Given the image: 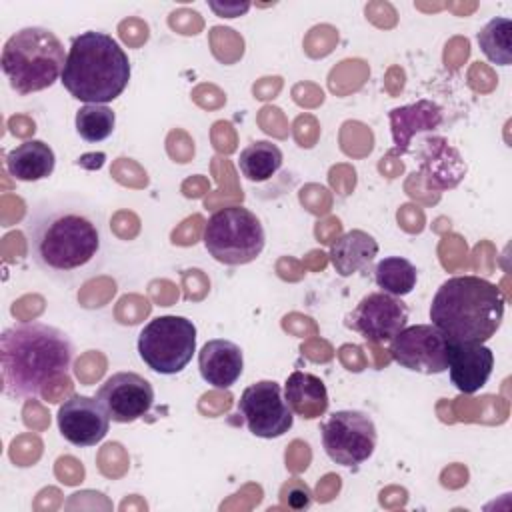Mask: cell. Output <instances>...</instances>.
Here are the masks:
<instances>
[{"label": "cell", "instance_id": "cell-20", "mask_svg": "<svg viewBox=\"0 0 512 512\" xmlns=\"http://www.w3.org/2000/svg\"><path fill=\"white\" fill-rule=\"evenodd\" d=\"M6 172L18 182H38L48 178L56 166L54 150L42 140H24L6 154Z\"/></svg>", "mask_w": 512, "mask_h": 512}, {"label": "cell", "instance_id": "cell-22", "mask_svg": "<svg viewBox=\"0 0 512 512\" xmlns=\"http://www.w3.org/2000/svg\"><path fill=\"white\" fill-rule=\"evenodd\" d=\"M374 280L382 292L402 298L416 288L418 270L408 258L386 256L376 264Z\"/></svg>", "mask_w": 512, "mask_h": 512}, {"label": "cell", "instance_id": "cell-23", "mask_svg": "<svg viewBox=\"0 0 512 512\" xmlns=\"http://www.w3.org/2000/svg\"><path fill=\"white\" fill-rule=\"evenodd\" d=\"M510 32H512V22L500 16L486 22V26L478 32V46L490 62L498 66H508L512 62Z\"/></svg>", "mask_w": 512, "mask_h": 512}, {"label": "cell", "instance_id": "cell-1", "mask_svg": "<svg viewBox=\"0 0 512 512\" xmlns=\"http://www.w3.org/2000/svg\"><path fill=\"white\" fill-rule=\"evenodd\" d=\"M36 268L56 282L92 276L104 260L106 226L102 212L76 198L58 196L34 204L24 226Z\"/></svg>", "mask_w": 512, "mask_h": 512}, {"label": "cell", "instance_id": "cell-16", "mask_svg": "<svg viewBox=\"0 0 512 512\" xmlns=\"http://www.w3.org/2000/svg\"><path fill=\"white\" fill-rule=\"evenodd\" d=\"M390 130L394 140V154H406L410 150V142L420 132H434L442 120V108L432 100H418L414 104L392 108L390 114Z\"/></svg>", "mask_w": 512, "mask_h": 512}, {"label": "cell", "instance_id": "cell-13", "mask_svg": "<svg viewBox=\"0 0 512 512\" xmlns=\"http://www.w3.org/2000/svg\"><path fill=\"white\" fill-rule=\"evenodd\" d=\"M56 422L62 438L78 448L96 446L110 428V416L100 400L84 394L66 398L58 408Z\"/></svg>", "mask_w": 512, "mask_h": 512}, {"label": "cell", "instance_id": "cell-17", "mask_svg": "<svg viewBox=\"0 0 512 512\" xmlns=\"http://www.w3.org/2000/svg\"><path fill=\"white\" fill-rule=\"evenodd\" d=\"M422 144V174L426 186L434 190L454 188L466 174V164L460 152L440 136H430Z\"/></svg>", "mask_w": 512, "mask_h": 512}, {"label": "cell", "instance_id": "cell-26", "mask_svg": "<svg viewBox=\"0 0 512 512\" xmlns=\"http://www.w3.org/2000/svg\"><path fill=\"white\" fill-rule=\"evenodd\" d=\"M210 8H212L218 16L236 18V16L244 14V12L250 8V4H248V2H244V4H240V2H234V4H216V2H210Z\"/></svg>", "mask_w": 512, "mask_h": 512}, {"label": "cell", "instance_id": "cell-24", "mask_svg": "<svg viewBox=\"0 0 512 512\" xmlns=\"http://www.w3.org/2000/svg\"><path fill=\"white\" fill-rule=\"evenodd\" d=\"M74 124L82 140L102 142L112 136L116 126V114L106 104H84L78 108Z\"/></svg>", "mask_w": 512, "mask_h": 512}, {"label": "cell", "instance_id": "cell-21", "mask_svg": "<svg viewBox=\"0 0 512 512\" xmlns=\"http://www.w3.org/2000/svg\"><path fill=\"white\" fill-rule=\"evenodd\" d=\"M282 162V150L270 140H256L248 144L238 156V168L250 182L270 180L282 168Z\"/></svg>", "mask_w": 512, "mask_h": 512}, {"label": "cell", "instance_id": "cell-9", "mask_svg": "<svg viewBox=\"0 0 512 512\" xmlns=\"http://www.w3.org/2000/svg\"><path fill=\"white\" fill-rule=\"evenodd\" d=\"M238 414L248 430L264 440L284 436L294 424V412L284 398V388L274 380H258L244 388L238 400Z\"/></svg>", "mask_w": 512, "mask_h": 512}, {"label": "cell", "instance_id": "cell-8", "mask_svg": "<svg viewBox=\"0 0 512 512\" xmlns=\"http://www.w3.org/2000/svg\"><path fill=\"white\" fill-rule=\"evenodd\" d=\"M326 456L346 468L364 464L376 450L374 420L362 410H336L320 426Z\"/></svg>", "mask_w": 512, "mask_h": 512}, {"label": "cell", "instance_id": "cell-19", "mask_svg": "<svg viewBox=\"0 0 512 512\" xmlns=\"http://www.w3.org/2000/svg\"><path fill=\"white\" fill-rule=\"evenodd\" d=\"M284 398L294 416H300L304 420H316L324 416L330 402L326 384L318 376L302 370H294L286 378Z\"/></svg>", "mask_w": 512, "mask_h": 512}, {"label": "cell", "instance_id": "cell-12", "mask_svg": "<svg viewBox=\"0 0 512 512\" xmlns=\"http://www.w3.org/2000/svg\"><path fill=\"white\" fill-rule=\"evenodd\" d=\"M96 398L112 422L130 424L148 414L154 404V388L136 372H116L100 384Z\"/></svg>", "mask_w": 512, "mask_h": 512}, {"label": "cell", "instance_id": "cell-15", "mask_svg": "<svg viewBox=\"0 0 512 512\" xmlns=\"http://www.w3.org/2000/svg\"><path fill=\"white\" fill-rule=\"evenodd\" d=\"M198 370L204 382L218 390H226L234 386L242 376V348L232 340L212 338L198 352Z\"/></svg>", "mask_w": 512, "mask_h": 512}, {"label": "cell", "instance_id": "cell-3", "mask_svg": "<svg viewBox=\"0 0 512 512\" xmlns=\"http://www.w3.org/2000/svg\"><path fill=\"white\" fill-rule=\"evenodd\" d=\"M504 294L486 278L454 276L440 284L430 304L432 324L448 342L484 344L504 318Z\"/></svg>", "mask_w": 512, "mask_h": 512}, {"label": "cell", "instance_id": "cell-14", "mask_svg": "<svg viewBox=\"0 0 512 512\" xmlns=\"http://www.w3.org/2000/svg\"><path fill=\"white\" fill-rule=\"evenodd\" d=\"M494 368V352L484 344L448 342V374L462 394H474L486 386Z\"/></svg>", "mask_w": 512, "mask_h": 512}, {"label": "cell", "instance_id": "cell-11", "mask_svg": "<svg viewBox=\"0 0 512 512\" xmlns=\"http://www.w3.org/2000/svg\"><path fill=\"white\" fill-rule=\"evenodd\" d=\"M408 316L410 310L400 298L380 290L366 294L356 304L346 316V326L374 344H384L406 328Z\"/></svg>", "mask_w": 512, "mask_h": 512}, {"label": "cell", "instance_id": "cell-18", "mask_svg": "<svg viewBox=\"0 0 512 512\" xmlns=\"http://www.w3.org/2000/svg\"><path fill=\"white\" fill-rule=\"evenodd\" d=\"M328 256L336 274L348 278L374 262L378 256V242L364 230H350L330 244Z\"/></svg>", "mask_w": 512, "mask_h": 512}, {"label": "cell", "instance_id": "cell-2", "mask_svg": "<svg viewBox=\"0 0 512 512\" xmlns=\"http://www.w3.org/2000/svg\"><path fill=\"white\" fill-rule=\"evenodd\" d=\"M74 362L70 336L44 322H20L0 336L2 390L10 398H36Z\"/></svg>", "mask_w": 512, "mask_h": 512}, {"label": "cell", "instance_id": "cell-25", "mask_svg": "<svg viewBox=\"0 0 512 512\" xmlns=\"http://www.w3.org/2000/svg\"><path fill=\"white\" fill-rule=\"evenodd\" d=\"M282 500L292 510H308L314 502V494L306 482H302L300 478H290L282 486Z\"/></svg>", "mask_w": 512, "mask_h": 512}, {"label": "cell", "instance_id": "cell-6", "mask_svg": "<svg viewBox=\"0 0 512 512\" xmlns=\"http://www.w3.org/2000/svg\"><path fill=\"white\" fill-rule=\"evenodd\" d=\"M204 248L226 266H244L254 262L266 244V232L260 218L244 206L216 210L204 226Z\"/></svg>", "mask_w": 512, "mask_h": 512}, {"label": "cell", "instance_id": "cell-5", "mask_svg": "<svg viewBox=\"0 0 512 512\" xmlns=\"http://www.w3.org/2000/svg\"><path fill=\"white\" fill-rule=\"evenodd\" d=\"M66 52L60 38L42 26H26L14 32L2 48V72L10 88L28 96L50 88L66 64Z\"/></svg>", "mask_w": 512, "mask_h": 512}, {"label": "cell", "instance_id": "cell-10", "mask_svg": "<svg viewBox=\"0 0 512 512\" xmlns=\"http://www.w3.org/2000/svg\"><path fill=\"white\" fill-rule=\"evenodd\" d=\"M396 364L420 374H442L448 368V338L434 324L400 330L388 346Z\"/></svg>", "mask_w": 512, "mask_h": 512}, {"label": "cell", "instance_id": "cell-7", "mask_svg": "<svg viewBox=\"0 0 512 512\" xmlns=\"http://www.w3.org/2000/svg\"><path fill=\"white\" fill-rule=\"evenodd\" d=\"M138 356L156 374L182 372L196 352V326L184 316H156L138 334Z\"/></svg>", "mask_w": 512, "mask_h": 512}, {"label": "cell", "instance_id": "cell-4", "mask_svg": "<svg viewBox=\"0 0 512 512\" xmlns=\"http://www.w3.org/2000/svg\"><path fill=\"white\" fill-rule=\"evenodd\" d=\"M130 60L124 48L106 32L86 30L72 38L62 86L86 104H108L116 100L130 80Z\"/></svg>", "mask_w": 512, "mask_h": 512}]
</instances>
